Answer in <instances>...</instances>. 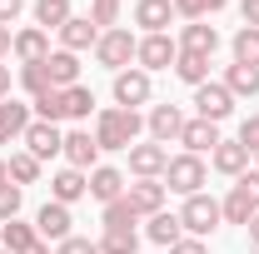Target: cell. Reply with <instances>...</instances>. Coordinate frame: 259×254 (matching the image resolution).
<instances>
[{
    "instance_id": "obj_11",
    "label": "cell",
    "mask_w": 259,
    "mask_h": 254,
    "mask_svg": "<svg viewBox=\"0 0 259 254\" xmlns=\"http://www.w3.org/2000/svg\"><path fill=\"white\" fill-rule=\"evenodd\" d=\"M130 175L135 180H160L164 164H169V150L164 145H155V140H140V145H130Z\"/></svg>"
},
{
    "instance_id": "obj_5",
    "label": "cell",
    "mask_w": 259,
    "mask_h": 254,
    "mask_svg": "<svg viewBox=\"0 0 259 254\" xmlns=\"http://www.w3.org/2000/svg\"><path fill=\"white\" fill-rule=\"evenodd\" d=\"M180 224H185V234L194 239H204V234H214L220 224H225V209H220V199H209V194L199 190L185 199V209H180Z\"/></svg>"
},
{
    "instance_id": "obj_29",
    "label": "cell",
    "mask_w": 259,
    "mask_h": 254,
    "mask_svg": "<svg viewBox=\"0 0 259 254\" xmlns=\"http://www.w3.org/2000/svg\"><path fill=\"white\" fill-rule=\"evenodd\" d=\"M229 50H234V65H254L259 70V30L254 25H239L234 40H229Z\"/></svg>"
},
{
    "instance_id": "obj_40",
    "label": "cell",
    "mask_w": 259,
    "mask_h": 254,
    "mask_svg": "<svg viewBox=\"0 0 259 254\" xmlns=\"http://www.w3.org/2000/svg\"><path fill=\"white\" fill-rule=\"evenodd\" d=\"M55 254H100V244H95V239H85V234H70V239L55 244Z\"/></svg>"
},
{
    "instance_id": "obj_23",
    "label": "cell",
    "mask_w": 259,
    "mask_h": 254,
    "mask_svg": "<svg viewBox=\"0 0 259 254\" xmlns=\"http://www.w3.org/2000/svg\"><path fill=\"white\" fill-rule=\"evenodd\" d=\"M249 159H254V155H249L239 140H220V145H214V155H209V164H214L220 175H229V180H239V175L249 170Z\"/></svg>"
},
{
    "instance_id": "obj_19",
    "label": "cell",
    "mask_w": 259,
    "mask_h": 254,
    "mask_svg": "<svg viewBox=\"0 0 259 254\" xmlns=\"http://www.w3.org/2000/svg\"><path fill=\"white\" fill-rule=\"evenodd\" d=\"M60 50H70V55H80V50H95V40H100V25L90 20V15H70L60 30Z\"/></svg>"
},
{
    "instance_id": "obj_20",
    "label": "cell",
    "mask_w": 259,
    "mask_h": 254,
    "mask_svg": "<svg viewBox=\"0 0 259 254\" xmlns=\"http://www.w3.org/2000/svg\"><path fill=\"white\" fill-rule=\"evenodd\" d=\"M85 194H90V175H85V170H70V164H65V170L50 175V199H55V204H75V199H85Z\"/></svg>"
},
{
    "instance_id": "obj_32",
    "label": "cell",
    "mask_w": 259,
    "mask_h": 254,
    "mask_svg": "<svg viewBox=\"0 0 259 254\" xmlns=\"http://www.w3.org/2000/svg\"><path fill=\"white\" fill-rule=\"evenodd\" d=\"M175 75H180L190 90H199V85L209 80V60H204V55H185V50H180V60H175Z\"/></svg>"
},
{
    "instance_id": "obj_44",
    "label": "cell",
    "mask_w": 259,
    "mask_h": 254,
    "mask_svg": "<svg viewBox=\"0 0 259 254\" xmlns=\"http://www.w3.org/2000/svg\"><path fill=\"white\" fill-rule=\"evenodd\" d=\"M10 45H15V35H10V25H0V65L10 60Z\"/></svg>"
},
{
    "instance_id": "obj_33",
    "label": "cell",
    "mask_w": 259,
    "mask_h": 254,
    "mask_svg": "<svg viewBox=\"0 0 259 254\" xmlns=\"http://www.w3.org/2000/svg\"><path fill=\"white\" fill-rule=\"evenodd\" d=\"M95 244H100V254H135L140 249V234L135 229H105Z\"/></svg>"
},
{
    "instance_id": "obj_50",
    "label": "cell",
    "mask_w": 259,
    "mask_h": 254,
    "mask_svg": "<svg viewBox=\"0 0 259 254\" xmlns=\"http://www.w3.org/2000/svg\"><path fill=\"white\" fill-rule=\"evenodd\" d=\"M0 145H5V135H0Z\"/></svg>"
},
{
    "instance_id": "obj_51",
    "label": "cell",
    "mask_w": 259,
    "mask_h": 254,
    "mask_svg": "<svg viewBox=\"0 0 259 254\" xmlns=\"http://www.w3.org/2000/svg\"><path fill=\"white\" fill-rule=\"evenodd\" d=\"M0 254H10V249H0Z\"/></svg>"
},
{
    "instance_id": "obj_43",
    "label": "cell",
    "mask_w": 259,
    "mask_h": 254,
    "mask_svg": "<svg viewBox=\"0 0 259 254\" xmlns=\"http://www.w3.org/2000/svg\"><path fill=\"white\" fill-rule=\"evenodd\" d=\"M239 15H244V25L259 30V0H239Z\"/></svg>"
},
{
    "instance_id": "obj_42",
    "label": "cell",
    "mask_w": 259,
    "mask_h": 254,
    "mask_svg": "<svg viewBox=\"0 0 259 254\" xmlns=\"http://www.w3.org/2000/svg\"><path fill=\"white\" fill-rule=\"evenodd\" d=\"M20 10H25V0H0V25H15Z\"/></svg>"
},
{
    "instance_id": "obj_24",
    "label": "cell",
    "mask_w": 259,
    "mask_h": 254,
    "mask_svg": "<svg viewBox=\"0 0 259 254\" xmlns=\"http://www.w3.org/2000/svg\"><path fill=\"white\" fill-rule=\"evenodd\" d=\"M30 120H35V110L25 100H0V135H5V145L20 140V135L30 130Z\"/></svg>"
},
{
    "instance_id": "obj_17",
    "label": "cell",
    "mask_w": 259,
    "mask_h": 254,
    "mask_svg": "<svg viewBox=\"0 0 259 254\" xmlns=\"http://www.w3.org/2000/svg\"><path fill=\"white\" fill-rule=\"evenodd\" d=\"M65 164H70V170H85V175H90V170H95V159H100V145H95V135H90V130H65Z\"/></svg>"
},
{
    "instance_id": "obj_2",
    "label": "cell",
    "mask_w": 259,
    "mask_h": 254,
    "mask_svg": "<svg viewBox=\"0 0 259 254\" xmlns=\"http://www.w3.org/2000/svg\"><path fill=\"white\" fill-rule=\"evenodd\" d=\"M135 50H140V35L125 30V25H115V30H100L95 40V65H105L110 75H120L135 65Z\"/></svg>"
},
{
    "instance_id": "obj_47",
    "label": "cell",
    "mask_w": 259,
    "mask_h": 254,
    "mask_svg": "<svg viewBox=\"0 0 259 254\" xmlns=\"http://www.w3.org/2000/svg\"><path fill=\"white\" fill-rule=\"evenodd\" d=\"M0 185H10V164H5V155H0Z\"/></svg>"
},
{
    "instance_id": "obj_46",
    "label": "cell",
    "mask_w": 259,
    "mask_h": 254,
    "mask_svg": "<svg viewBox=\"0 0 259 254\" xmlns=\"http://www.w3.org/2000/svg\"><path fill=\"white\" fill-rule=\"evenodd\" d=\"M0 100H10V65H0Z\"/></svg>"
},
{
    "instance_id": "obj_41",
    "label": "cell",
    "mask_w": 259,
    "mask_h": 254,
    "mask_svg": "<svg viewBox=\"0 0 259 254\" xmlns=\"http://www.w3.org/2000/svg\"><path fill=\"white\" fill-rule=\"evenodd\" d=\"M169 254H209V244H204V239H194V234H185L180 244H169Z\"/></svg>"
},
{
    "instance_id": "obj_52",
    "label": "cell",
    "mask_w": 259,
    "mask_h": 254,
    "mask_svg": "<svg viewBox=\"0 0 259 254\" xmlns=\"http://www.w3.org/2000/svg\"><path fill=\"white\" fill-rule=\"evenodd\" d=\"M254 254H259V249H254Z\"/></svg>"
},
{
    "instance_id": "obj_18",
    "label": "cell",
    "mask_w": 259,
    "mask_h": 254,
    "mask_svg": "<svg viewBox=\"0 0 259 254\" xmlns=\"http://www.w3.org/2000/svg\"><path fill=\"white\" fill-rule=\"evenodd\" d=\"M45 80H50V90H70V85H80V55H70V50H50L45 60Z\"/></svg>"
},
{
    "instance_id": "obj_3",
    "label": "cell",
    "mask_w": 259,
    "mask_h": 254,
    "mask_svg": "<svg viewBox=\"0 0 259 254\" xmlns=\"http://www.w3.org/2000/svg\"><path fill=\"white\" fill-rule=\"evenodd\" d=\"M204 180H209V164L199 155H169V164H164V175H160V185L169 194H199L204 190Z\"/></svg>"
},
{
    "instance_id": "obj_30",
    "label": "cell",
    "mask_w": 259,
    "mask_h": 254,
    "mask_svg": "<svg viewBox=\"0 0 259 254\" xmlns=\"http://www.w3.org/2000/svg\"><path fill=\"white\" fill-rule=\"evenodd\" d=\"M60 95H65V120H90V110H95V90L90 85H70Z\"/></svg>"
},
{
    "instance_id": "obj_26",
    "label": "cell",
    "mask_w": 259,
    "mask_h": 254,
    "mask_svg": "<svg viewBox=\"0 0 259 254\" xmlns=\"http://www.w3.org/2000/svg\"><path fill=\"white\" fill-rule=\"evenodd\" d=\"M220 85H225L234 100H254L259 95V70L254 65H225V80H220Z\"/></svg>"
},
{
    "instance_id": "obj_27",
    "label": "cell",
    "mask_w": 259,
    "mask_h": 254,
    "mask_svg": "<svg viewBox=\"0 0 259 254\" xmlns=\"http://www.w3.org/2000/svg\"><path fill=\"white\" fill-rule=\"evenodd\" d=\"M40 244V234H35V224L25 220H10V224H0V249H10V254H25Z\"/></svg>"
},
{
    "instance_id": "obj_7",
    "label": "cell",
    "mask_w": 259,
    "mask_h": 254,
    "mask_svg": "<svg viewBox=\"0 0 259 254\" xmlns=\"http://www.w3.org/2000/svg\"><path fill=\"white\" fill-rule=\"evenodd\" d=\"M110 95H115V105H120V110H140V105H150V95H155V80H150L140 65H130V70H120V75H115Z\"/></svg>"
},
{
    "instance_id": "obj_8",
    "label": "cell",
    "mask_w": 259,
    "mask_h": 254,
    "mask_svg": "<svg viewBox=\"0 0 259 254\" xmlns=\"http://www.w3.org/2000/svg\"><path fill=\"white\" fill-rule=\"evenodd\" d=\"M194 115L209 120V125H225L229 115H234V95H229L220 80H204V85L194 90Z\"/></svg>"
},
{
    "instance_id": "obj_22",
    "label": "cell",
    "mask_w": 259,
    "mask_h": 254,
    "mask_svg": "<svg viewBox=\"0 0 259 254\" xmlns=\"http://www.w3.org/2000/svg\"><path fill=\"white\" fill-rule=\"evenodd\" d=\"M10 55L20 65H40L50 55V35L40 30V25H25V30H15V45H10Z\"/></svg>"
},
{
    "instance_id": "obj_6",
    "label": "cell",
    "mask_w": 259,
    "mask_h": 254,
    "mask_svg": "<svg viewBox=\"0 0 259 254\" xmlns=\"http://www.w3.org/2000/svg\"><path fill=\"white\" fill-rule=\"evenodd\" d=\"M175 60H180V40H175V35H140L135 65H140L145 75H155V70H175Z\"/></svg>"
},
{
    "instance_id": "obj_10",
    "label": "cell",
    "mask_w": 259,
    "mask_h": 254,
    "mask_svg": "<svg viewBox=\"0 0 259 254\" xmlns=\"http://www.w3.org/2000/svg\"><path fill=\"white\" fill-rule=\"evenodd\" d=\"M20 145H25V150H30V155L45 164V159H55V155L65 150V130H60V125H50V120H30V130L20 135Z\"/></svg>"
},
{
    "instance_id": "obj_36",
    "label": "cell",
    "mask_w": 259,
    "mask_h": 254,
    "mask_svg": "<svg viewBox=\"0 0 259 254\" xmlns=\"http://www.w3.org/2000/svg\"><path fill=\"white\" fill-rule=\"evenodd\" d=\"M20 204H25V190L20 185H0V224L20 220Z\"/></svg>"
},
{
    "instance_id": "obj_21",
    "label": "cell",
    "mask_w": 259,
    "mask_h": 254,
    "mask_svg": "<svg viewBox=\"0 0 259 254\" xmlns=\"http://www.w3.org/2000/svg\"><path fill=\"white\" fill-rule=\"evenodd\" d=\"M125 170H115V164H95L90 170V199L100 204H115V199H125Z\"/></svg>"
},
{
    "instance_id": "obj_28",
    "label": "cell",
    "mask_w": 259,
    "mask_h": 254,
    "mask_svg": "<svg viewBox=\"0 0 259 254\" xmlns=\"http://www.w3.org/2000/svg\"><path fill=\"white\" fill-rule=\"evenodd\" d=\"M30 15H35V25L50 35V30H60V25L70 20V15H75V10H70V0H35V5H30Z\"/></svg>"
},
{
    "instance_id": "obj_15",
    "label": "cell",
    "mask_w": 259,
    "mask_h": 254,
    "mask_svg": "<svg viewBox=\"0 0 259 254\" xmlns=\"http://www.w3.org/2000/svg\"><path fill=\"white\" fill-rule=\"evenodd\" d=\"M225 135H220V125H209V120H199V115H190L185 120V130H180V145H185V155H214V145H220Z\"/></svg>"
},
{
    "instance_id": "obj_13",
    "label": "cell",
    "mask_w": 259,
    "mask_h": 254,
    "mask_svg": "<svg viewBox=\"0 0 259 254\" xmlns=\"http://www.w3.org/2000/svg\"><path fill=\"white\" fill-rule=\"evenodd\" d=\"M180 15H175V0H135V25L145 35H169Z\"/></svg>"
},
{
    "instance_id": "obj_16",
    "label": "cell",
    "mask_w": 259,
    "mask_h": 254,
    "mask_svg": "<svg viewBox=\"0 0 259 254\" xmlns=\"http://www.w3.org/2000/svg\"><path fill=\"white\" fill-rule=\"evenodd\" d=\"M164 194L169 190H164L160 180H135V185H125V204L140 215V220H150V215L164 209Z\"/></svg>"
},
{
    "instance_id": "obj_38",
    "label": "cell",
    "mask_w": 259,
    "mask_h": 254,
    "mask_svg": "<svg viewBox=\"0 0 259 254\" xmlns=\"http://www.w3.org/2000/svg\"><path fill=\"white\" fill-rule=\"evenodd\" d=\"M20 85H25V95H30V100H40L45 90H50V80H45L40 65H20Z\"/></svg>"
},
{
    "instance_id": "obj_45",
    "label": "cell",
    "mask_w": 259,
    "mask_h": 254,
    "mask_svg": "<svg viewBox=\"0 0 259 254\" xmlns=\"http://www.w3.org/2000/svg\"><path fill=\"white\" fill-rule=\"evenodd\" d=\"M244 234H249V249H259V215H254L249 224H244Z\"/></svg>"
},
{
    "instance_id": "obj_12",
    "label": "cell",
    "mask_w": 259,
    "mask_h": 254,
    "mask_svg": "<svg viewBox=\"0 0 259 254\" xmlns=\"http://www.w3.org/2000/svg\"><path fill=\"white\" fill-rule=\"evenodd\" d=\"M185 120H190V115H185L180 105H150L145 130H150V140H155V145H169V140L180 145V130H185Z\"/></svg>"
},
{
    "instance_id": "obj_49",
    "label": "cell",
    "mask_w": 259,
    "mask_h": 254,
    "mask_svg": "<svg viewBox=\"0 0 259 254\" xmlns=\"http://www.w3.org/2000/svg\"><path fill=\"white\" fill-rule=\"evenodd\" d=\"M254 170H259V150H254Z\"/></svg>"
},
{
    "instance_id": "obj_35",
    "label": "cell",
    "mask_w": 259,
    "mask_h": 254,
    "mask_svg": "<svg viewBox=\"0 0 259 254\" xmlns=\"http://www.w3.org/2000/svg\"><path fill=\"white\" fill-rule=\"evenodd\" d=\"M100 224H105V229H135V224H140V215L130 209L125 199H115V204H105V215H100Z\"/></svg>"
},
{
    "instance_id": "obj_1",
    "label": "cell",
    "mask_w": 259,
    "mask_h": 254,
    "mask_svg": "<svg viewBox=\"0 0 259 254\" xmlns=\"http://www.w3.org/2000/svg\"><path fill=\"white\" fill-rule=\"evenodd\" d=\"M140 110H120V105H105L95 110V145L100 150H130V145H140Z\"/></svg>"
},
{
    "instance_id": "obj_31",
    "label": "cell",
    "mask_w": 259,
    "mask_h": 254,
    "mask_svg": "<svg viewBox=\"0 0 259 254\" xmlns=\"http://www.w3.org/2000/svg\"><path fill=\"white\" fill-rule=\"evenodd\" d=\"M5 164H10V185H20V190L40 180V159H35L30 150H15V155L5 159Z\"/></svg>"
},
{
    "instance_id": "obj_4",
    "label": "cell",
    "mask_w": 259,
    "mask_h": 254,
    "mask_svg": "<svg viewBox=\"0 0 259 254\" xmlns=\"http://www.w3.org/2000/svg\"><path fill=\"white\" fill-rule=\"evenodd\" d=\"M220 209H225V224H249L259 215V170H244L234 185H229V194L220 199Z\"/></svg>"
},
{
    "instance_id": "obj_25",
    "label": "cell",
    "mask_w": 259,
    "mask_h": 254,
    "mask_svg": "<svg viewBox=\"0 0 259 254\" xmlns=\"http://www.w3.org/2000/svg\"><path fill=\"white\" fill-rule=\"evenodd\" d=\"M145 239L150 244H180L185 239V224H180V215H169V209H160V215H150V224H145Z\"/></svg>"
},
{
    "instance_id": "obj_48",
    "label": "cell",
    "mask_w": 259,
    "mask_h": 254,
    "mask_svg": "<svg viewBox=\"0 0 259 254\" xmlns=\"http://www.w3.org/2000/svg\"><path fill=\"white\" fill-rule=\"evenodd\" d=\"M25 254H55V249H50V244H45V239H40V244H35V249H25Z\"/></svg>"
},
{
    "instance_id": "obj_14",
    "label": "cell",
    "mask_w": 259,
    "mask_h": 254,
    "mask_svg": "<svg viewBox=\"0 0 259 254\" xmlns=\"http://www.w3.org/2000/svg\"><path fill=\"white\" fill-rule=\"evenodd\" d=\"M180 50H185V55H204V60H214V50H220V30H214L209 20H185V25H180Z\"/></svg>"
},
{
    "instance_id": "obj_9",
    "label": "cell",
    "mask_w": 259,
    "mask_h": 254,
    "mask_svg": "<svg viewBox=\"0 0 259 254\" xmlns=\"http://www.w3.org/2000/svg\"><path fill=\"white\" fill-rule=\"evenodd\" d=\"M35 234H40V239H45V244H60V239H70V234H75V229H70V204H55V199H45V204H40V209H35Z\"/></svg>"
},
{
    "instance_id": "obj_34",
    "label": "cell",
    "mask_w": 259,
    "mask_h": 254,
    "mask_svg": "<svg viewBox=\"0 0 259 254\" xmlns=\"http://www.w3.org/2000/svg\"><path fill=\"white\" fill-rule=\"evenodd\" d=\"M229 0H175V15L180 20H209V15H220Z\"/></svg>"
},
{
    "instance_id": "obj_39",
    "label": "cell",
    "mask_w": 259,
    "mask_h": 254,
    "mask_svg": "<svg viewBox=\"0 0 259 254\" xmlns=\"http://www.w3.org/2000/svg\"><path fill=\"white\" fill-rule=\"evenodd\" d=\"M234 140H239V145H244V150L254 155V150H259V115H244V120H239V135H234Z\"/></svg>"
},
{
    "instance_id": "obj_37",
    "label": "cell",
    "mask_w": 259,
    "mask_h": 254,
    "mask_svg": "<svg viewBox=\"0 0 259 254\" xmlns=\"http://www.w3.org/2000/svg\"><path fill=\"white\" fill-rule=\"evenodd\" d=\"M120 5H125V0H90V20H95L100 30H115V20H120Z\"/></svg>"
}]
</instances>
